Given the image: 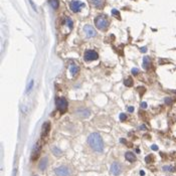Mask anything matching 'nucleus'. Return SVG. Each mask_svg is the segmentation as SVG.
Masks as SVG:
<instances>
[{
	"mask_svg": "<svg viewBox=\"0 0 176 176\" xmlns=\"http://www.w3.org/2000/svg\"><path fill=\"white\" fill-rule=\"evenodd\" d=\"M140 129H141V130H142V129H144V130H145V129H146V127H145L144 125H141V126H140Z\"/></svg>",
	"mask_w": 176,
	"mask_h": 176,
	"instance_id": "obj_32",
	"label": "nucleus"
},
{
	"mask_svg": "<svg viewBox=\"0 0 176 176\" xmlns=\"http://www.w3.org/2000/svg\"><path fill=\"white\" fill-rule=\"evenodd\" d=\"M94 7H96L97 9H102L105 6V0H90Z\"/></svg>",
	"mask_w": 176,
	"mask_h": 176,
	"instance_id": "obj_11",
	"label": "nucleus"
},
{
	"mask_svg": "<svg viewBox=\"0 0 176 176\" xmlns=\"http://www.w3.org/2000/svg\"><path fill=\"white\" fill-rule=\"evenodd\" d=\"M151 149H152V150H154V151H157L158 150V146L157 145H152V146H151Z\"/></svg>",
	"mask_w": 176,
	"mask_h": 176,
	"instance_id": "obj_26",
	"label": "nucleus"
},
{
	"mask_svg": "<svg viewBox=\"0 0 176 176\" xmlns=\"http://www.w3.org/2000/svg\"><path fill=\"white\" fill-rule=\"evenodd\" d=\"M138 72H139V70L138 68H132V74H138Z\"/></svg>",
	"mask_w": 176,
	"mask_h": 176,
	"instance_id": "obj_25",
	"label": "nucleus"
},
{
	"mask_svg": "<svg viewBox=\"0 0 176 176\" xmlns=\"http://www.w3.org/2000/svg\"><path fill=\"white\" fill-rule=\"evenodd\" d=\"M99 57V54L96 52L93 49H88V50L85 51V54H84V58L87 62H91V60H98Z\"/></svg>",
	"mask_w": 176,
	"mask_h": 176,
	"instance_id": "obj_5",
	"label": "nucleus"
},
{
	"mask_svg": "<svg viewBox=\"0 0 176 176\" xmlns=\"http://www.w3.org/2000/svg\"><path fill=\"white\" fill-rule=\"evenodd\" d=\"M141 107H142L143 109H146V108H147V103H146V102L141 103Z\"/></svg>",
	"mask_w": 176,
	"mask_h": 176,
	"instance_id": "obj_28",
	"label": "nucleus"
},
{
	"mask_svg": "<svg viewBox=\"0 0 176 176\" xmlns=\"http://www.w3.org/2000/svg\"><path fill=\"white\" fill-rule=\"evenodd\" d=\"M150 64H151L150 56L146 55V56L143 57V68H144V70H148L149 66H150Z\"/></svg>",
	"mask_w": 176,
	"mask_h": 176,
	"instance_id": "obj_12",
	"label": "nucleus"
},
{
	"mask_svg": "<svg viewBox=\"0 0 176 176\" xmlns=\"http://www.w3.org/2000/svg\"><path fill=\"white\" fill-rule=\"evenodd\" d=\"M64 22H66V25L68 26L70 29H72V26H74V22H72V20L70 18V17H66V20H64Z\"/></svg>",
	"mask_w": 176,
	"mask_h": 176,
	"instance_id": "obj_17",
	"label": "nucleus"
},
{
	"mask_svg": "<svg viewBox=\"0 0 176 176\" xmlns=\"http://www.w3.org/2000/svg\"><path fill=\"white\" fill-rule=\"evenodd\" d=\"M112 14L115 15L117 18L120 19V13H119V11H118V10H116V9H113V10H112Z\"/></svg>",
	"mask_w": 176,
	"mask_h": 176,
	"instance_id": "obj_22",
	"label": "nucleus"
},
{
	"mask_svg": "<svg viewBox=\"0 0 176 176\" xmlns=\"http://www.w3.org/2000/svg\"><path fill=\"white\" fill-rule=\"evenodd\" d=\"M145 161H146L147 163H150V162L152 161V157H151L150 155H149V156H147V157L145 158Z\"/></svg>",
	"mask_w": 176,
	"mask_h": 176,
	"instance_id": "obj_24",
	"label": "nucleus"
},
{
	"mask_svg": "<svg viewBox=\"0 0 176 176\" xmlns=\"http://www.w3.org/2000/svg\"><path fill=\"white\" fill-rule=\"evenodd\" d=\"M163 170H167V171H174V168L171 166H164Z\"/></svg>",
	"mask_w": 176,
	"mask_h": 176,
	"instance_id": "obj_23",
	"label": "nucleus"
},
{
	"mask_svg": "<svg viewBox=\"0 0 176 176\" xmlns=\"http://www.w3.org/2000/svg\"><path fill=\"white\" fill-rule=\"evenodd\" d=\"M49 4H50V6L52 7L53 9H56V8H58L60 2H58V0H49Z\"/></svg>",
	"mask_w": 176,
	"mask_h": 176,
	"instance_id": "obj_18",
	"label": "nucleus"
},
{
	"mask_svg": "<svg viewBox=\"0 0 176 176\" xmlns=\"http://www.w3.org/2000/svg\"><path fill=\"white\" fill-rule=\"evenodd\" d=\"M32 86H33V82H30V85L28 86V88H27V91H30V90H31Z\"/></svg>",
	"mask_w": 176,
	"mask_h": 176,
	"instance_id": "obj_31",
	"label": "nucleus"
},
{
	"mask_svg": "<svg viewBox=\"0 0 176 176\" xmlns=\"http://www.w3.org/2000/svg\"><path fill=\"white\" fill-rule=\"evenodd\" d=\"M88 143L96 152H102L104 149V143L99 133H92L88 137Z\"/></svg>",
	"mask_w": 176,
	"mask_h": 176,
	"instance_id": "obj_1",
	"label": "nucleus"
},
{
	"mask_svg": "<svg viewBox=\"0 0 176 176\" xmlns=\"http://www.w3.org/2000/svg\"><path fill=\"white\" fill-rule=\"evenodd\" d=\"M49 130H50V124H49V122H45L44 124L43 125V131H41V138L44 139L45 137L47 136V134H48Z\"/></svg>",
	"mask_w": 176,
	"mask_h": 176,
	"instance_id": "obj_10",
	"label": "nucleus"
},
{
	"mask_svg": "<svg viewBox=\"0 0 176 176\" xmlns=\"http://www.w3.org/2000/svg\"><path fill=\"white\" fill-rule=\"evenodd\" d=\"M70 9H72V12L76 13V12H79L83 7H85V3H83L82 1H80V0H72L70 2Z\"/></svg>",
	"mask_w": 176,
	"mask_h": 176,
	"instance_id": "obj_4",
	"label": "nucleus"
},
{
	"mask_svg": "<svg viewBox=\"0 0 176 176\" xmlns=\"http://www.w3.org/2000/svg\"><path fill=\"white\" fill-rule=\"evenodd\" d=\"M51 151H52V153L55 155V156H60V155H62V150L58 149L57 147H55V146L51 148Z\"/></svg>",
	"mask_w": 176,
	"mask_h": 176,
	"instance_id": "obj_19",
	"label": "nucleus"
},
{
	"mask_svg": "<svg viewBox=\"0 0 176 176\" xmlns=\"http://www.w3.org/2000/svg\"><path fill=\"white\" fill-rule=\"evenodd\" d=\"M55 105H56L57 110L60 111L62 114H64L68 109V101L64 98H57L55 100Z\"/></svg>",
	"mask_w": 176,
	"mask_h": 176,
	"instance_id": "obj_3",
	"label": "nucleus"
},
{
	"mask_svg": "<svg viewBox=\"0 0 176 176\" xmlns=\"http://www.w3.org/2000/svg\"><path fill=\"white\" fill-rule=\"evenodd\" d=\"M125 158H126V160H128L129 162H134L136 160L135 154H134V153H132V152H126Z\"/></svg>",
	"mask_w": 176,
	"mask_h": 176,
	"instance_id": "obj_16",
	"label": "nucleus"
},
{
	"mask_svg": "<svg viewBox=\"0 0 176 176\" xmlns=\"http://www.w3.org/2000/svg\"><path fill=\"white\" fill-rule=\"evenodd\" d=\"M140 51H141V52H146V51H147V47H146V46L141 47V48H140Z\"/></svg>",
	"mask_w": 176,
	"mask_h": 176,
	"instance_id": "obj_29",
	"label": "nucleus"
},
{
	"mask_svg": "<svg viewBox=\"0 0 176 176\" xmlns=\"http://www.w3.org/2000/svg\"><path fill=\"white\" fill-rule=\"evenodd\" d=\"M55 174L57 176H70V171L66 166H60L54 170Z\"/></svg>",
	"mask_w": 176,
	"mask_h": 176,
	"instance_id": "obj_6",
	"label": "nucleus"
},
{
	"mask_svg": "<svg viewBox=\"0 0 176 176\" xmlns=\"http://www.w3.org/2000/svg\"><path fill=\"white\" fill-rule=\"evenodd\" d=\"M95 25L98 29L104 31V30L108 29V27L110 26V21H109L106 15H98L95 19Z\"/></svg>",
	"mask_w": 176,
	"mask_h": 176,
	"instance_id": "obj_2",
	"label": "nucleus"
},
{
	"mask_svg": "<svg viewBox=\"0 0 176 176\" xmlns=\"http://www.w3.org/2000/svg\"><path fill=\"white\" fill-rule=\"evenodd\" d=\"M41 146L39 144H35L33 147V150H32V153H31V160L32 161H35L36 159H37V157L39 156V153H41Z\"/></svg>",
	"mask_w": 176,
	"mask_h": 176,
	"instance_id": "obj_8",
	"label": "nucleus"
},
{
	"mask_svg": "<svg viewBox=\"0 0 176 176\" xmlns=\"http://www.w3.org/2000/svg\"><path fill=\"white\" fill-rule=\"evenodd\" d=\"M84 31L86 32V35H87L88 37H94V36H96V34H97V32L94 29L93 26L89 25V24L84 27Z\"/></svg>",
	"mask_w": 176,
	"mask_h": 176,
	"instance_id": "obj_9",
	"label": "nucleus"
},
{
	"mask_svg": "<svg viewBox=\"0 0 176 176\" xmlns=\"http://www.w3.org/2000/svg\"><path fill=\"white\" fill-rule=\"evenodd\" d=\"M128 112H129V113H133L134 112V108H133V107H128Z\"/></svg>",
	"mask_w": 176,
	"mask_h": 176,
	"instance_id": "obj_30",
	"label": "nucleus"
},
{
	"mask_svg": "<svg viewBox=\"0 0 176 176\" xmlns=\"http://www.w3.org/2000/svg\"><path fill=\"white\" fill-rule=\"evenodd\" d=\"M171 102H172L171 99H169V98H166V99H165V103H166V104L170 105V104H171Z\"/></svg>",
	"mask_w": 176,
	"mask_h": 176,
	"instance_id": "obj_27",
	"label": "nucleus"
},
{
	"mask_svg": "<svg viewBox=\"0 0 176 176\" xmlns=\"http://www.w3.org/2000/svg\"><path fill=\"white\" fill-rule=\"evenodd\" d=\"M125 86L126 87H132V86H133V81H132V79L131 78H129V79H127L125 81Z\"/></svg>",
	"mask_w": 176,
	"mask_h": 176,
	"instance_id": "obj_20",
	"label": "nucleus"
},
{
	"mask_svg": "<svg viewBox=\"0 0 176 176\" xmlns=\"http://www.w3.org/2000/svg\"><path fill=\"white\" fill-rule=\"evenodd\" d=\"M120 120H121L122 122L126 121V120H127V115L124 114V113H121V114H120Z\"/></svg>",
	"mask_w": 176,
	"mask_h": 176,
	"instance_id": "obj_21",
	"label": "nucleus"
},
{
	"mask_svg": "<svg viewBox=\"0 0 176 176\" xmlns=\"http://www.w3.org/2000/svg\"><path fill=\"white\" fill-rule=\"evenodd\" d=\"M68 70H70V74H72V76H76L78 72H79V70H80V68H79V66H76V64H70V66H68Z\"/></svg>",
	"mask_w": 176,
	"mask_h": 176,
	"instance_id": "obj_13",
	"label": "nucleus"
},
{
	"mask_svg": "<svg viewBox=\"0 0 176 176\" xmlns=\"http://www.w3.org/2000/svg\"><path fill=\"white\" fill-rule=\"evenodd\" d=\"M76 115L82 118H88L90 116V111L89 110H86V109H83V110H79L76 112Z\"/></svg>",
	"mask_w": 176,
	"mask_h": 176,
	"instance_id": "obj_14",
	"label": "nucleus"
},
{
	"mask_svg": "<svg viewBox=\"0 0 176 176\" xmlns=\"http://www.w3.org/2000/svg\"><path fill=\"white\" fill-rule=\"evenodd\" d=\"M121 170H122V167L118 162H114V163L111 165V172H112L113 175L118 176L121 173Z\"/></svg>",
	"mask_w": 176,
	"mask_h": 176,
	"instance_id": "obj_7",
	"label": "nucleus"
},
{
	"mask_svg": "<svg viewBox=\"0 0 176 176\" xmlns=\"http://www.w3.org/2000/svg\"><path fill=\"white\" fill-rule=\"evenodd\" d=\"M47 166V158H43V159L41 160V162H39V164H38V167H39V169L41 170V171H43V170H45V168H46Z\"/></svg>",
	"mask_w": 176,
	"mask_h": 176,
	"instance_id": "obj_15",
	"label": "nucleus"
},
{
	"mask_svg": "<svg viewBox=\"0 0 176 176\" xmlns=\"http://www.w3.org/2000/svg\"><path fill=\"white\" fill-rule=\"evenodd\" d=\"M140 175H145V172L144 171H142V170H141V171H140Z\"/></svg>",
	"mask_w": 176,
	"mask_h": 176,
	"instance_id": "obj_33",
	"label": "nucleus"
}]
</instances>
